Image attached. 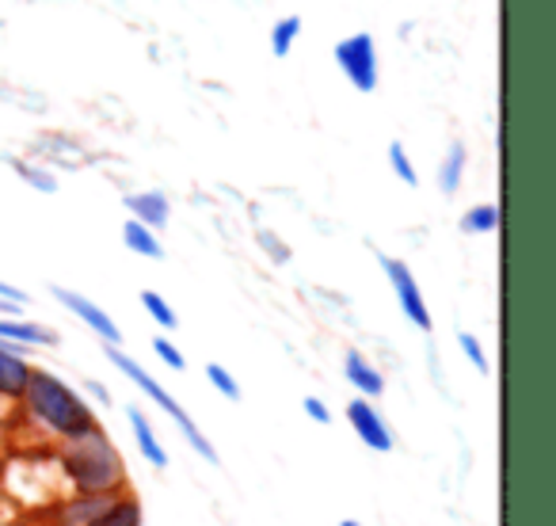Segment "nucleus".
I'll use <instances>...</instances> for the list:
<instances>
[{"label": "nucleus", "instance_id": "nucleus-28", "mask_svg": "<svg viewBox=\"0 0 556 526\" xmlns=\"http://www.w3.org/2000/svg\"><path fill=\"white\" fill-rule=\"evenodd\" d=\"M263 245H270V252H275V260H287V255H290L287 248H278V245H275V237H270V233H263Z\"/></svg>", "mask_w": 556, "mask_h": 526}, {"label": "nucleus", "instance_id": "nucleus-22", "mask_svg": "<svg viewBox=\"0 0 556 526\" xmlns=\"http://www.w3.org/2000/svg\"><path fill=\"white\" fill-rule=\"evenodd\" d=\"M153 351L156 355H161V363H168L172 371H184V355H179V348L172 340H161V336H156L153 340Z\"/></svg>", "mask_w": 556, "mask_h": 526}, {"label": "nucleus", "instance_id": "nucleus-6", "mask_svg": "<svg viewBox=\"0 0 556 526\" xmlns=\"http://www.w3.org/2000/svg\"><path fill=\"white\" fill-rule=\"evenodd\" d=\"M54 298L65 305L70 313H77L80 321H85L88 328H92L96 336H100L108 348H118V340H123V333H118V325L108 317V313L100 310L96 302H88V298H80V295H73V290H65V287H54Z\"/></svg>", "mask_w": 556, "mask_h": 526}, {"label": "nucleus", "instance_id": "nucleus-16", "mask_svg": "<svg viewBox=\"0 0 556 526\" xmlns=\"http://www.w3.org/2000/svg\"><path fill=\"white\" fill-rule=\"evenodd\" d=\"M298 35H302V16H282L275 27H270V54H275V58H290Z\"/></svg>", "mask_w": 556, "mask_h": 526}, {"label": "nucleus", "instance_id": "nucleus-10", "mask_svg": "<svg viewBox=\"0 0 556 526\" xmlns=\"http://www.w3.org/2000/svg\"><path fill=\"white\" fill-rule=\"evenodd\" d=\"M123 202L141 225H149V229H164V225H168L172 206L161 191H134V195H126Z\"/></svg>", "mask_w": 556, "mask_h": 526}, {"label": "nucleus", "instance_id": "nucleus-4", "mask_svg": "<svg viewBox=\"0 0 556 526\" xmlns=\"http://www.w3.org/2000/svg\"><path fill=\"white\" fill-rule=\"evenodd\" d=\"M332 58H336V65H340L343 77L351 80L355 92H363V96L378 92L381 70H378V47H374L370 32H358V35H351V39L336 42Z\"/></svg>", "mask_w": 556, "mask_h": 526}, {"label": "nucleus", "instance_id": "nucleus-21", "mask_svg": "<svg viewBox=\"0 0 556 526\" xmlns=\"http://www.w3.org/2000/svg\"><path fill=\"white\" fill-rule=\"evenodd\" d=\"M457 340H462V351H465V355H469V363L477 366L480 374H488V359H484V348H480V340H477V336L462 333V336H457Z\"/></svg>", "mask_w": 556, "mask_h": 526}, {"label": "nucleus", "instance_id": "nucleus-26", "mask_svg": "<svg viewBox=\"0 0 556 526\" xmlns=\"http://www.w3.org/2000/svg\"><path fill=\"white\" fill-rule=\"evenodd\" d=\"M20 310H24L20 302H9V298H0V317H20Z\"/></svg>", "mask_w": 556, "mask_h": 526}, {"label": "nucleus", "instance_id": "nucleus-19", "mask_svg": "<svg viewBox=\"0 0 556 526\" xmlns=\"http://www.w3.org/2000/svg\"><path fill=\"white\" fill-rule=\"evenodd\" d=\"M389 164H393L396 179H404V187H419V172L412 168V161H408V153H404L401 141H393V146H389Z\"/></svg>", "mask_w": 556, "mask_h": 526}, {"label": "nucleus", "instance_id": "nucleus-20", "mask_svg": "<svg viewBox=\"0 0 556 526\" xmlns=\"http://www.w3.org/2000/svg\"><path fill=\"white\" fill-rule=\"evenodd\" d=\"M206 378H210V386H214L222 397H229V401H240V386L232 381V374L225 371V366L210 363V366H206Z\"/></svg>", "mask_w": 556, "mask_h": 526}, {"label": "nucleus", "instance_id": "nucleus-25", "mask_svg": "<svg viewBox=\"0 0 556 526\" xmlns=\"http://www.w3.org/2000/svg\"><path fill=\"white\" fill-rule=\"evenodd\" d=\"M0 298H9V302H20V305H27V295L20 287H12V283H4L0 279Z\"/></svg>", "mask_w": 556, "mask_h": 526}, {"label": "nucleus", "instance_id": "nucleus-2", "mask_svg": "<svg viewBox=\"0 0 556 526\" xmlns=\"http://www.w3.org/2000/svg\"><path fill=\"white\" fill-rule=\"evenodd\" d=\"M65 473L77 485V492H123L126 488V465L123 454L111 447L108 431L100 424L92 431L65 439Z\"/></svg>", "mask_w": 556, "mask_h": 526}, {"label": "nucleus", "instance_id": "nucleus-3", "mask_svg": "<svg viewBox=\"0 0 556 526\" xmlns=\"http://www.w3.org/2000/svg\"><path fill=\"white\" fill-rule=\"evenodd\" d=\"M108 359H111V363H115V366H118V371H123V374H126V378H130V381H134V386H138V389H141V393H146V397H149V401H153V404H156V409H164V412H168V416H172V419H176V424H179V431H184V435H187V439H191V447H194V450H199V454H202V458H206V462H217V450H214V447H210V439H206V435H202V431H199V427H194V419H191V416H187V412H184V409H179V401H176V397H172V393H168V389H164V386H161V381H156V378H149V374H146V371H141V366H138V363H134V359H130V355H123V351H118V348H108Z\"/></svg>", "mask_w": 556, "mask_h": 526}, {"label": "nucleus", "instance_id": "nucleus-27", "mask_svg": "<svg viewBox=\"0 0 556 526\" xmlns=\"http://www.w3.org/2000/svg\"><path fill=\"white\" fill-rule=\"evenodd\" d=\"M88 393H92V397H100V404H111V393L100 386V381H88Z\"/></svg>", "mask_w": 556, "mask_h": 526}, {"label": "nucleus", "instance_id": "nucleus-12", "mask_svg": "<svg viewBox=\"0 0 556 526\" xmlns=\"http://www.w3.org/2000/svg\"><path fill=\"white\" fill-rule=\"evenodd\" d=\"M343 374H348V381L363 397H381V393H386V378H381V374L366 363L363 351H348V355H343Z\"/></svg>", "mask_w": 556, "mask_h": 526}, {"label": "nucleus", "instance_id": "nucleus-11", "mask_svg": "<svg viewBox=\"0 0 556 526\" xmlns=\"http://www.w3.org/2000/svg\"><path fill=\"white\" fill-rule=\"evenodd\" d=\"M85 526H141V503L134 492H118L115 500L108 503V508L100 511L96 518H88Z\"/></svg>", "mask_w": 556, "mask_h": 526}, {"label": "nucleus", "instance_id": "nucleus-9", "mask_svg": "<svg viewBox=\"0 0 556 526\" xmlns=\"http://www.w3.org/2000/svg\"><path fill=\"white\" fill-rule=\"evenodd\" d=\"M0 340L20 343V348H58L54 328H42L35 321H20V317H0Z\"/></svg>", "mask_w": 556, "mask_h": 526}, {"label": "nucleus", "instance_id": "nucleus-5", "mask_svg": "<svg viewBox=\"0 0 556 526\" xmlns=\"http://www.w3.org/2000/svg\"><path fill=\"white\" fill-rule=\"evenodd\" d=\"M381 267H386L389 283H393L396 290V302H401L404 317L412 321V325L419 328V333H431L434 321H431V310H427L424 295H419L416 287V275H412V267L404 260H393V255H381Z\"/></svg>", "mask_w": 556, "mask_h": 526}, {"label": "nucleus", "instance_id": "nucleus-1", "mask_svg": "<svg viewBox=\"0 0 556 526\" xmlns=\"http://www.w3.org/2000/svg\"><path fill=\"white\" fill-rule=\"evenodd\" d=\"M20 401H24L27 416H31L35 424L47 427V431L58 435L62 442L77 439V435L96 427V412L85 404V397L73 386H65V381L50 371H31V381H27Z\"/></svg>", "mask_w": 556, "mask_h": 526}, {"label": "nucleus", "instance_id": "nucleus-18", "mask_svg": "<svg viewBox=\"0 0 556 526\" xmlns=\"http://www.w3.org/2000/svg\"><path fill=\"white\" fill-rule=\"evenodd\" d=\"M141 305H146L149 317H153L161 328H176V325H179V321H176V310H172V305L164 302V298L156 295V290H146V295H141Z\"/></svg>", "mask_w": 556, "mask_h": 526}, {"label": "nucleus", "instance_id": "nucleus-8", "mask_svg": "<svg viewBox=\"0 0 556 526\" xmlns=\"http://www.w3.org/2000/svg\"><path fill=\"white\" fill-rule=\"evenodd\" d=\"M31 371L35 366L24 359V348L20 343H4L0 340V397L4 401H20L31 381Z\"/></svg>", "mask_w": 556, "mask_h": 526}, {"label": "nucleus", "instance_id": "nucleus-24", "mask_svg": "<svg viewBox=\"0 0 556 526\" xmlns=\"http://www.w3.org/2000/svg\"><path fill=\"white\" fill-rule=\"evenodd\" d=\"M305 412H309L317 424H328V419H332V412H328L325 401H317V397H305Z\"/></svg>", "mask_w": 556, "mask_h": 526}, {"label": "nucleus", "instance_id": "nucleus-13", "mask_svg": "<svg viewBox=\"0 0 556 526\" xmlns=\"http://www.w3.org/2000/svg\"><path fill=\"white\" fill-rule=\"evenodd\" d=\"M123 240L130 252L146 255V260H164V248H161V240H156V229L141 225L138 217H130V222L123 225Z\"/></svg>", "mask_w": 556, "mask_h": 526}, {"label": "nucleus", "instance_id": "nucleus-15", "mask_svg": "<svg viewBox=\"0 0 556 526\" xmlns=\"http://www.w3.org/2000/svg\"><path fill=\"white\" fill-rule=\"evenodd\" d=\"M465 161H469V153H465L462 141H454V146L446 149V161H442V168H439V187H442V195H454L457 187H462V179H465Z\"/></svg>", "mask_w": 556, "mask_h": 526}, {"label": "nucleus", "instance_id": "nucleus-23", "mask_svg": "<svg viewBox=\"0 0 556 526\" xmlns=\"http://www.w3.org/2000/svg\"><path fill=\"white\" fill-rule=\"evenodd\" d=\"M20 172H24L27 179H31L35 187H39V191H58V179L50 176V172H42V168H31V164H20Z\"/></svg>", "mask_w": 556, "mask_h": 526}, {"label": "nucleus", "instance_id": "nucleus-14", "mask_svg": "<svg viewBox=\"0 0 556 526\" xmlns=\"http://www.w3.org/2000/svg\"><path fill=\"white\" fill-rule=\"evenodd\" d=\"M130 427H134V435H138V447H141V454H146V462H153V465H168V454H164V447L156 442V435H153V424L146 419V412L141 409H130Z\"/></svg>", "mask_w": 556, "mask_h": 526}, {"label": "nucleus", "instance_id": "nucleus-17", "mask_svg": "<svg viewBox=\"0 0 556 526\" xmlns=\"http://www.w3.org/2000/svg\"><path fill=\"white\" fill-rule=\"evenodd\" d=\"M462 229L465 233H495L500 229V206H495V202H480V206L465 210Z\"/></svg>", "mask_w": 556, "mask_h": 526}, {"label": "nucleus", "instance_id": "nucleus-29", "mask_svg": "<svg viewBox=\"0 0 556 526\" xmlns=\"http://www.w3.org/2000/svg\"><path fill=\"white\" fill-rule=\"evenodd\" d=\"M343 526H358V523H355V518H348V523H343Z\"/></svg>", "mask_w": 556, "mask_h": 526}, {"label": "nucleus", "instance_id": "nucleus-7", "mask_svg": "<svg viewBox=\"0 0 556 526\" xmlns=\"http://www.w3.org/2000/svg\"><path fill=\"white\" fill-rule=\"evenodd\" d=\"M348 419H351V427L358 431V439H363L370 450H378V454L393 450V431H389L386 419L374 412V404L366 401V397H358V401L348 404Z\"/></svg>", "mask_w": 556, "mask_h": 526}]
</instances>
